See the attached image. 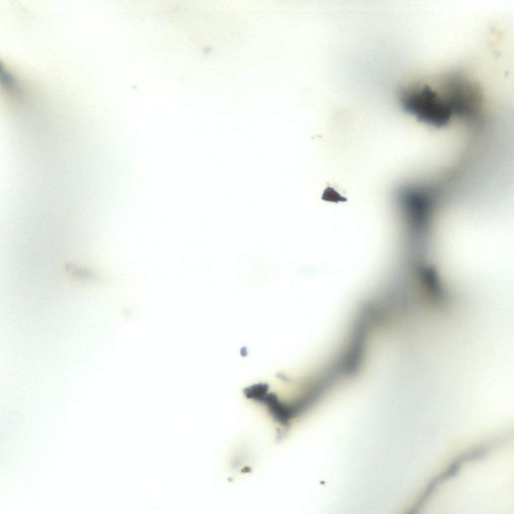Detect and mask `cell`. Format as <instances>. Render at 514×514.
<instances>
[{"instance_id":"obj_1","label":"cell","mask_w":514,"mask_h":514,"mask_svg":"<svg viewBox=\"0 0 514 514\" xmlns=\"http://www.w3.org/2000/svg\"><path fill=\"white\" fill-rule=\"evenodd\" d=\"M400 99L405 112L434 128L446 127L455 115L445 97L426 84L401 87Z\"/></svg>"}]
</instances>
